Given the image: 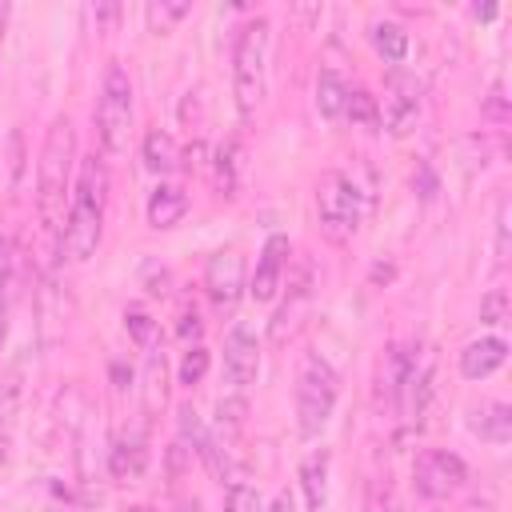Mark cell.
<instances>
[{"label":"cell","instance_id":"cell-34","mask_svg":"<svg viewBox=\"0 0 512 512\" xmlns=\"http://www.w3.org/2000/svg\"><path fill=\"white\" fill-rule=\"evenodd\" d=\"M8 316H12V272L4 268L0 272V348H4V336H8Z\"/></svg>","mask_w":512,"mask_h":512},{"label":"cell","instance_id":"cell-36","mask_svg":"<svg viewBox=\"0 0 512 512\" xmlns=\"http://www.w3.org/2000/svg\"><path fill=\"white\" fill-rule=\"evenodd\" d=\"M144 276H148V292H156V296H160V292H168V272H164V268L148 264V268H144Z\"/></svg>","mask_w":512,"mask_h":512},{"label":"cell","instance_id":"cell-39","mask_svg":"<svg viewBox=\"0 0 512 512\" xmlns=\"http://www.w3.org/2000/svg\"><path fill=\"white\" fill-rule=\"evenodd\" d=\"M184 160H188V168H204L208 160H204V144H188L184 148Z\"/></svg>","mask_w":512,"mask_h":512},{"label":"cell","instance_id":"cell-2","mask_svg":"<svg viewBox=\"0 0 512 512\" xmlns=\"http://www.w3.org/2000/svg\"><path fill=\"white\" fill-rule=\"evenodd\" d=\"M104 168L92 160H84L80 168V180H76V192H72V204H68V216H64V252L72 260H88L96 256L100 248V236H104Z\"/></svg>","mask_w":512,"mask_h":512},{"label":"cell","instance_id":"cell-14","mask_svg":"<svg viewBox=\"0 0 512 512\" xmlns=\"http://www.w3.org/2000/svg\"><path fill=\"white\" fill-rule=\"evenodd\" d=\"M312 288H316V280H312V264L304 260V264H300V272H296V276H292V284H288V300L276 308V316H272V324H268V336H272L276 344H280V340L300 324L296 316L308 308Z\"/></svg>","mask_w":512,"mask_h":512},{"label":"cell","instance_id":"cell-28","mask_svg":"<svg viewBox=\"0 0 512 512\" xmlns=\"http://www.w3.org/2000/svg\"><path fill=\"white\" fill-rule=\"evenodd\" d=\"M124 328H128V336H132L140 348H152V340H156V320H152L140 304H128V308H124Z\"/></svg>","mask_w":512,"mask_h":512},{"label":"cell","instance_id":"cell-21","mask_svg":"<svg viewBox=\"0 0 512 512\" xmlns=\"http://www.w3.org/2000/svg\"><path fill=\"white\" fill-rule=\"evenodd\" d=\"M236 184H240V144L236 140H224L216 148V160H212V188L220 196H236Z\"/></svg>","mask_w":512,"mask_h":512},{"label":"cell","instance_id":"cell-15","mask_svg":"<svg viewBox=\"0 0 512 512\" xmlns=\"http://www.w3.org/2000/svg\"><path fill=\"white\" fill-rule=\"evenodd\" d=\"M468 428L484 444H508L512 440V408L504 400H480L468 408Z\"/></svg>","mask_w":512,"mask_h":512},{"label":"cell","instance_id":"cell-30","mask_svg":"<svg viewBox=\"0 0 512 512\" xmlns=\"http://www.w3.org/2000/svg\"><path fill=\"white\" fill-rule=\"evenodd\" d=\"M480 320H484V324H504V320H508V292H504V288H492V292L480 300Z\"/></svg>","mask_w":512,"mask_h":512},{"label":"cell","instance_id":"cell-42","mask_svg":"<svg viewBox=\"0 0 512 512\" xmlns=\"http://www.w3.org/2000/svg\"><path fill=\"white\" fill-rule=\"evenodd\" d=\"M8 16H12V4L0 0V40H4V28H8Z\"/></svg>","mask_w":512,"mask_h":512},{"label":"cell","instance_id":"cell-11","mask_svg":"<svg viewBox=\"0 0 512 512\" xmlns=\"http://www.w3.org/2000/svg\"><path fill=\"white\" fill-rule=\"evenodd\" d=\"M260 372V340L248 324H232V332L224 336V380L232 388H248Z\"/></svg>","mask_w":512,"mask_h":512},{"label":"cell","instance_id":"cell-20","mask_svg":"<svg viewBox=\"0 0 512 512\" xmlns=\"http://www.w3.org/2000/svg\"><path fill=\"white\" fill-rule=\"evenodd\" d=\"M348 92H352V84L336 68H320V76H316V108H320L324 120H340L344 116Z\"/></svg>","mask_w":512,"mask_h":512},{"label":"cell","instance_id":"cell-31","mask_svg":"<svg viewBox=\"0 0 512 512\" xmlns=\"http://www.w3.org/2000/svg\"><path fill=\"white\" fill-rule=\"evenodd\" d=\"M144 392H148V408H156V400H164V356L160 352L148 356V384H144Z\"/></svg>","mask_w":512,"mask_h":512},{"label":"cell","instance_id":"cell-44","mask_svg":"<svg viewBox=\"0 0 512 512\" xmlns=\"http://www.w3.org/2000/svg\"><path fill=\"white\" fill-rule=\"evenodd\" d=\"M468 512H496V508H492V500H476Z\"/></svg>","mask_w":512,"mask_h":512},{"label":"cell","instance_id":"cell-40","mask_svg":"<svg viewBox=\"0 0 512 512\" xmlns=\"http://www.w3.org/2000/svg\"><path fill=\"white\" fill-rule=\"evenodd\" d=\"M264 512H296V508H292V496H288V492H276Z\"/></svg>","mask_w":512,"mask_h":512},{"label":"cell","instance_id":"cell-32","mask_svg":"<svg viewBox=\"0 0 512 512\" xmlns=\"http://www.w3.org/2000/svg\"><path fill=\"white\" fill-rule=\"evenodd\" d=\"M244 412H248L244 396H220V404H216V420H220V428H240Z\"/></svg>","mask_w":512,"mask_h":512},{"label":"cell","instance_id":"cell-43","mask_svg":"<svg viewBox=\"0 0 512 512\" xmlns=\"http://www.w3.org/2000/svg\"><path fill=\"white\" fill-rule=\"evenodd\" d=\"M176 512H204V504H200V500H184Z\"/></svg>","mask_w":512,"mask_h":512},{"label":"cell","instance_id":"cell-35","mask_svg":"<svg viewBox=\"0 0 512 512\" xmlns=\"http://www.w3.org/2000/svg\"><path fill=\"white\" fill-rule=\"evenodd\" d=\"M496 260H508V200H500L496 208Z\"/></svg>","mask_w":512,"mask_h":512},{"label":"cell","instance_id":"cell-22","mask_svg":"<svg viewBox=\"0 0 512 512\" xmlns=\"http://www.w3.org/2000/svg\"><path fill=\"white\" fill-rule=\"evenodd\" d=\"M368 36H372V48H376L388 64H404V60H408V32H404L396 20H376Z\"/></svg>","mask_w":512,"mask_h":512},{"label":"cell","instance_id":"cell-45","mask_svg":"<svg viewBox=\"0 0 512 512\" xmlns=\"http://www.w3.org/2000/svg\"><path fill=\"white\" fill-rule=\"evenodd\" d=\"M124 512H148V508H144V504H132V508H124Z\"/></svg>","mask_w":512,"mask_h":512},{"label":"cell","instance_id":"cell-10","mask_svg":"<svg viewBox=\"0 0 512 512\" xmlns=\"http://www.w3.org/2000/svg\"><path fill=\"white\" fill-rule=\"evenodd\" d=\"M204 288L220 312H232L244 296V256L232 248H220L204 264Z\"/></svg>","mask_w":512,"mask_h":512},{"label":"cell","instance_id":"cell-16","mask_svg":"<svg viewBox=\"0 0 512 512\" xmlns=\"http://www.w3.org/2000/svg\"><path fill=\"white\" fill-rule=\"evenodd\" d=\"M508 360V344L500 336H484V340H472L464 352H460V376L464 380H488L496 368H504Z\"/></svg>","mask_w":512,"mask_h":512},{"label":"cell","instance_id":"cell-9","mask_svg":"<svg viewBox=\"0 0 512 512\" xmlns=\"http://www.w3.org/2000/svg\"><path fill=\"white\" fill-rule=\"evenodd\" d=\"M420 116V80L404 68H392L384 80V104H380V124L392 136H408Z\"/></svg>","mask_w":512,"mask_h":512},{"label":"cell","instance_id":"cell-23","mask_svg":"<svg viewBox=\"0 0 512 512\" xmlns=\"http://www.w3.org/2000/svg\"><path fill=\"white\" fill-rule=\"evenodd\" d=\"M176 144H172V136L168 132H160V128H152L148 136H144V168L148 172H156V176H164V172H172L176 168Z\"/></svg>","mask_w":512,"mask_h":512},{"label":"cell","instance_id":"cell-38","mask_svg":"<svg viewBox=\"0 0 512 512\" xmlns=\"http://www.w3.org/2000/svg\"><path fill=\"white\" fill-rule=\"evenodd\" d=\"M176 332H180V336H200V316H196V312H184Z\"/></svg>","mask_w":512,"mask_h":512},{"label":"cell","instance_id":"cell-12","mask_svg":"<svg viewBox=\"0 0 512 512\" xmlns=\"http://www.w3.org/2000/svg\"><path fill=\"white\" fill-rule=\"evenodd\" d=\"M288 236H268L264 240V248H260V260H256V272H252V284H248V292H252V300L256 304H268V300H276V292H280V280H284V268H288Z\"/></svg>","mask_w":512,"mask_h":512},{"label":"cell","instance_id":"cell-5","mask_svg":"<svg viewBox=\"0 0 512 512\" xmlns=\"http://www.w3.org/2000/svg\"><path fill=\"white\" fill-rule=\"evenodd\" d=\"M336 400H340V376L336 368L320 356V352H308L304 364H300V376H296V428L304 440L320 436L336 412Z\"/></svg>","mask_w":512,"mask_h":512},{"label":"cell","instance_id":"cell-29","mask_svg":"<svg viewBox=\"0 0 512 512\" xmlns=\"http://www.w3.org/2000/svg\"><path fill=\"white\" fill-rule=\"evenodd\" d=\"M204 372H208V348H200V344H196V348H188V352H184V360H180V384H188V388H192V384H200V380H204Z\"/></svg>","mask_w":512,"mask_h":512},{"label":"cell","instance_id":"cell-25","mask_svg":"<svg viewBox=\"0 0 512 512\" xmlns=\"http://www.w3.org/2000/svg\"><path fill=\"white\" fill-rule=\"evenodd\" d=\"M188 12H192L188 0H176V4L160 0V4H148V24H152V32H172Z\"/></svg>","mask_w":512,"mask_h":512},{"label":"cell","instance_id":"cell-17","mask_svg":"<svg viewBox=\"0 0 512 512\" xmlns=\"http://www.w3.org/2000/svg\"><path fill=\"white\" fill-rule=\"evenodd\" d=\"M328 464H332L328 448L308 452V456L300 460V488H304L308 512H320V508L328 504Z\"/></svg>","mask_w":512,"mask_h":512},{"label":"cell","instance_id":"cell-3","mask_svg":"<svg viewBox=\"0 0 512 512\" xmlns=\"http://www.w3.org/2000/svg\"><path fill=\"white\" fill-rule=\"evenodd\" d=\"M268 48H272V28L264 16L248 20L236 40H232V96H236V112L244 120L256 116L260 100H264V84H268Z\"/></svg>","mask_w":512,"mask_h":512},{"label":"cell","instance_id":"cell-37","mask_svg":"<svg viewBox=\"0 0 512 512\" xmlns=\"http://www.w3.org/2000/svg\"><path fill=\"white\" fill-rule=\"evenodd\" d=\"M488 116L508 120V112H504V88L500 84H492V92H488Z\"/></svg>","mask_w":512,"mask_h":512},{"label":"cell","instance_id":"cell-4","mask_svg":"<svg viewBox=\"0 0 512 512\" xmlns=\"http://www.w3.org/2000/svg\"><path fill=\"white\" fill-rule=\"evenodd\" d=\"M364 216H368L364 188L348 172H340V168L324 172L320 184H316V220H320V232L332 244H348L360 232Z\"/></svg>","mask_w":512,"mask_h":512},{"label":"cell","instance_id":"cell-41","mask_svg":"<svg viewBox=\"0 0 512 512\" xmlns=\"http://www.w3.org/2000/svg\"><path fill=\"white\" fill-rule=\"evenodd\" d=\"M12 176H20V132H12Z\"/></svg>","mask_w":512,"mask_h":512},{"label":"cell","instance_id":"cell-7","mask_svg":"<svg viewBox=\"0 0 512 512\" xmlns=\"http://www.w3.org/2000/svg\"><path fill=\"white\" fill-rule=\"evenodd\" d=\"M432 372H436L432 348H408L404 352V368H400L396 388H392V404H396L404 424H420L424 404L432 396Z\"/></svg>","mask_w":512,"mask_h":512},{"label":"cell","instance_id":"cell-18","mask_svg":"<svg viewBox=\"0 0 512 512\" xmlns=\"http://www.w3.org/2000/svg\"><path fill=\"white\" fill-rule=\"evenodd\" d=\"M188 212V192L176 184H156V192L148 196V224L152 228H176Z\"/></svg>","mask_w":512,"mask_h":512},{"label":"cell","instance_id":"cell-6","mask_svg":"<svg viewBox=\"0 0 512 512\" xmlns=\"http://www.w3.org/2000/svg\"><path fill=\"white\" fill-rule=\"evenodd\" d=\"M96 136L104 144V152L120 156L128 152V136H132V80L120 64L104 68V84H100V104H96Z\"/></svg>","mask_w":512,"mask_h":512},{"label":"cell","instance_id":"cell-19","mask_svg":"<svg viewBox=\"0 0 512 512\" xmlns=\"http://www.w3.org/2000/svg\"><path fill=\"white\" fill-rule=\"evenodd\" d=\"M148 464V448H144V436L140 432H124L116 444H112V456H108V468L116 480H132L140 476Z\"/></svg>","mask_w":512,"mask_h":512},{"label":"cell","instance_id":"cell-13","mask_svg":"<svg viewBox=\"0 0 512 512\" xmlns=\"http://www.w3.org/2000/svg\"><path fill=\"white\" fill-rule=\"evenodd\" d=\"M20 404H24V364H8L0 372V468L12 456L16 424H20Z\"/></svg>","mask_w":512,"mask_h":512},{"label":"cell","instance_id":"cell-33","mask_svg":"<svg viewBox=\"0 0 512 512\" xmlns=\"http://www.w3.org/2000/svg\"><path fill=\"white\" fill-rule=\"evenodd\" d=\"M364 508L368 512H396V496L384 480H368V496H364Z\"/></svg>","mask_w":512,"mask_h":512},{"label":"cell","instance_id":"cell-26","mask_svg":"<svg viewBox=\"0 0 512 512\" xmlns=\"http://www.w3.org/2000/svg\"><path fill=\"white\" fill-rule=\"evenodd\" d=\"M176 424H180V444H184L188 452H200L204 440H208V432H204V424H200V416H196L192 404H180V408H176Z\"/></svg>","mask_w":512,"mask_h":512},{"label":"cell","instance_id":"cell-1","mask_svg":"<svg viewBox=\"0 0 512 512\" xmlns=\"http://www.w3.org/2000/svg\"><path fill=\"white\" fill-rule=\"evenodd\" d=\"M72 164H76V132L68 116H56L36 164V216L52 236L64 228V208L72 204Z\"/></svg>","mask_w":512,"mask_h":512},{"label":"cell","instance_id":"cell-8","mask_svg":"<svg viewBox=\"0 0 512 512\" xmlns=\"http://www.w3.org/2000/svg\"><path fill=\"white\" fill-rule=\"evenodd\" d=\"M412 480H416V492L424 500H448L468 480V468L448 448H424L412 464Z\"/></svg>","mask_w":512,"mask_h":512},{"label":"cell","instance_id":"cell-27","mask_svg":"<svg viewBox=\"0 0 512 512\" xmlns=\"http://www.w3.org/2000/svg\"><path fill=\"white\" fill-rule=\"evenodd\" d=\"M224 512H264V500H260V492L252 484L232 480L224 488Z\"/></svg>","mask_w":512,"mask_h":512},{"label":"cell","instance_id":"cell-24","mask_svg":"<svg viewBox=\"0 0 512 512\" xmlns=\"http://www.w3.org/2000/svg\"><path fill=\"white\" fill-rule=\"evenodd\" d=\"M344 116H352V124H360V128H380V100L368 96L364 88H352Z\"/></svg>","mask_w":512,"mask_h":512}]
</instances>
